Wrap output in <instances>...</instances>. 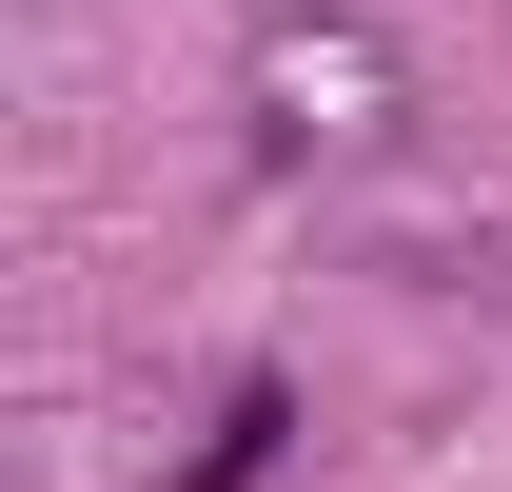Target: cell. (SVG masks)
I'll return each mask as SVG.
<instances>
[{"instance_id": "6da1fadb", "label": "cell", "mask_w": 512, "mask_h": 492, "mask_svg": "<svg viewBox=\"0 0 512 492\" xmlns=\"http://www.w3.org/2000/svg\"><path fill=\"white\" fill-rule=\"evenodd\" d=\"M237 99H256V158H375V138L414 119V60H394L355 0H256Z\"/></svg>"}]
</instances>
